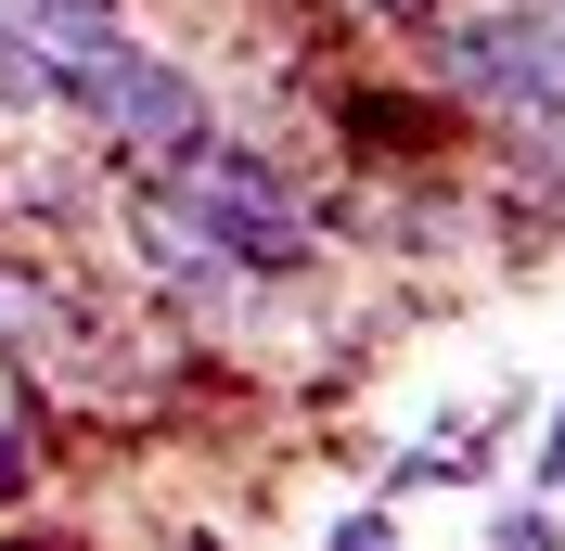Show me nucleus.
I'll list each match as a JSON object with an SVG mask.
<instances>
[{"instance_id": "1", "label": "nucleus", "mask_w": 565, "mask_h": 551, "mask_svg": "<svg viewBox=\"0 0 565 551\" xmlns=\"http://www.w3.org/2000/svg\"><path fill=\"white\" fill-rule=\"evenodd\" d=\"M412 52L462 129H565V0H437Z\"/></svg>"}, {"instance_id": "2", "label": "nucleus", "mask_w": 565, "mask_h": 551, "mask_svg": "<svg viewBox=\"0 0 565 551\" xmlns=\"http://www.w3.org/2000/svg\"><path fill=\"white\" fill-rule=\"evenodd\" d=\"M141 193H154V206H180V218H193V231H206L245 282H296L321 244H334L321 193H296V180H282L257 141H232V129H218V141H193L180 168H154Z\"/></svg>"}, {"instance_id": "3", "label": "nucleus", "mask_w": 565, "mask_h": 551, "mask_svg": "<svg viewBox=\"0 0 565 551\" xmlns=\"http://www.w3.org/2000/svg\"><path fill=\"white\" fill-rule=\"evenodd\" d=\"M65 116H77L90 141H104V154H116L129 180H154V168H180L193 141H218V104H206V77H193V65H168L154 39H129L116 65H90V77L65 90Z\"/></svg>"}, {"instance_id": "4", "label": "nucleus", "mask_w": 565, "mask_h": 551, "mask_svg": "<svg viewBox=\"0 0 565 551\" xmlns=\"http://www.w3.org/2000/svg\"><path fill=\"white\" fill-rule=\"evenodd\" d=\"M0 13H13V39L52 65V116H65V90H77L90 65L129 52V13H116V0H0Z\"/></svg>"}, {"instance_id": "5", "label": "nucleus", "mask_w": 565, "mask_h": 551, "mask_svg": "<svg viewBox=\"0 0 565 551\" xmlns=\"http://www.w3.org/2000/svg\"><path fill=\"white\" fill-rule=\"evenodd\" d=\"M0 116H52V65L13 39V13H0Z\"/></svg>"}, {"instance_id": "6", "label": "nucleus", "mask_w": 565, "mask_h": 551, "mask_svg": "<svg viewBox=\"0 0 565 551\" xmlns=\"http://www.w3.org/2000/svg\"><path fill=\"white\" fill-rule=\"evenodd\" d=\"M321 551H398V500H386V487H373L360 514H334V539H321Z\"/></svg>"}, {"instance_id": "7", "label": "nucleus", "mask_w": 565, "mask_h": 551, "mask_svg": "<svg viewBox=\"0 0 565 551\" xmlns=\"http://www.w3.org/2000/svg\"><path fill=\"white\" fill-rule=\"evenodd\" d=\"M39 487V423H0V514Z\"/></svg>"}, {"instance_id": "8", "label": "nucleus", "mask_w": 565, "mask_h": 551, "mask_svg": "<svg viewBox=\"0 0 565 551\" xmlns=\"http://www.w3.org/2000/svg\"><path fill=\"white\" fill-rule=\"evenodd\" d=\"M348 13H373V26H424L437 0H348Z\"/></svg>"}]
</instances>
